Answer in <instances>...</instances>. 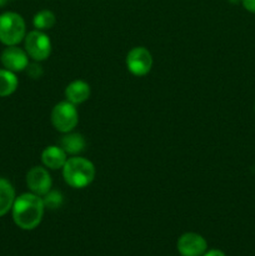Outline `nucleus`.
<instances>
[{
    "mask_svg": "<svg viewBox=\"0 0 255 256\" xmlns=\"http://www.w3.org/2000/svg\"><path fill=\"white\" fill-rule=\"evenodd\" d=\"M25 22L22 15L8 12L0 15V42L6 46L18 45L25 38Z\"/></svg>",
    "mask_w": 255,
    "mask_h": 256,
    "instance_id": "3",
    "label": "nucleus"
},
{
    "mask_svg": "<svg viewBox=\"0 0 255 256\" xmlns=\"http://www.w3.org/2000/svg\"><path fill=\"white\" fill-rule=\"evenodd\" d=\"M79 122L76 105L69 102H60L52 108V124L62 134L72 132Z\"/></svg>",
    "mask_w": 255,
    "mask_h": 256,
    "instance_id": "4",
    "label": "nucleus"
},
{
    "mask_svg": "<svg viewBox=\"0 0 255 256\" xmlns=\"http://www.w3.org/2000/svg\"><path fill=\"white\" fill-rule=\"evenodd\" d=\"M55 22H56V18H55L54 12L50 10H40L34 15V19H32L35 30H40V32L52 29Z\"/></svg>",
    "mask_w": 255,
    "mask_h": 256,
    "instance_id": "15",
    "label": "nucleus"
},
{
    "mask_svg": "<svg viewBox=\"0 0 255 256\" xmlns=\"http://www.w3.org/2000/svg\"><path fill=\"white\" fill-rule=\"evenodd\" d=\"M15 202V190L6 179L0 178V216L12 210Z\"/></svg>",
    "mask_w": 255,
    "mask_h": 256,
    "instance_id": "13",
    "label": "nucleus"
},
{
    "mask_svg": "<svg viewBox=\"0 0 255 256\" xmlns=\"http://www.w3.org/2000/svg\"><path fill=\"white\" fill-rule=\"evenodd\" d=\"M25 52L35 62H42L50 56L52 52V42L50 38L40 30H32L28 32L24 38Z\"/></svg>",
    "mask_w": 255,
    "mask_h": 256,
    "instance_id": "5",
    "label": "nucleus"
},
{
    "mask_svg": "<svg viewBox=\"0 0 255 256\" xmlns=\"http://www.w3.org/2000/svg\"><path fill=\"white\" fill-rule=\"evenodd\" d=\"M18 78L15 72L8 69H0V96H9L16 90Z\"/></svg>",
    "mask_w": 255,
    "mask_h": 256,
    "instance_id": "14",
    "label": "nucleus"
},
{
    "mask_svg": "<svg viewBox=\"0 0 255 256\" xmlns=\"http://www.w3.org/2000/svg\"><path fill=\"white\" fill-rule=\"evenodd\" d=\"M66 152L58 145H50L45 148L42 152V162L45 168L50 170H59L66 162Z\"/></svg>",
    "mask_w": 255,
    "mask_h": 256,
    "instance_id": "10",
    "label": "nucleus"
},
{
    "mask_svg": "<svg viewBox=\"0 0 255 256\" xmlns=\"http://www.w3.org/2000/svg\"><path fill=\"white\" fill-rule=\"evenodd\" d=\"M12 210V220L16 226L22 230H32L42 222L45 205L42 196L32 192H25L15 198Z\"/></svg>",
    "mask_w": 255,
    "mask_h": 256,
    "instance_id": "1",
    "label": "nucleus"
},
{
    "mask_svg": "<svg viewBox=\"0 0 255 256\" xmlns=\"http://www.w3.org/2000/svg\"><path fill=\"white\" fill-rule=\"evenodd\" d=\"M178 252L182 256H202L206 252V240L196 232H185L178 240Z\"/></svg>",
    "mask_w": 255,
    "mask_h": 256,
    "instance_id": "8",
    "label": "nucleus"
},
{
    "mask_svg": "<svg viewBox=\"0 0 255 256\" xmlns=\"http://www.w3.org/2000/svg\"><path fill=\"white\" fill-rule=\"evenodd\" d=\"M202 256H225V254L222 252V250L212 249V250H209V252H205Z\"/></svg>",
    "mask_w": 255,
    "mask_h": 256,
    "instance_id": "19",
    "label": "nucleus"
},
{
    "mask_svg": "<svg viewBox=\"0 0 255 256\" xmlns=\"http://www.w3.org/2000/svg\"><path fill=\"white\" fill-rule=\"evenodd\" d=\"M62 178L69 186L84 189L94 182L95 166L85 158H69L62 166Z\"/></svg>",
    "mask_w": 255,
    "mask_h": 256,
    "instance_id": "2",
    "label": "nucleus"
},
{
    "mask_svg": "<svg viewBox=\"0 0 255 256\" xmlns=\"http://www.w3.org/2000/svg\"><path fill=\"white\" fill-rule=\"evenodd\" d=\"M42 202H44L45 209H59L62 205V192H52V190H50L49 192H46V194L42 196Z\"/></svg>",
    "mask_w": 255,
    "mask_h": 256,
    "instance_id": "16",
    "label": "nucleus"
},
{
    "mask_svg": "<svg viewBox=\"0 0 255 256\" xmlns=\"http://www.w3.org/2000/svg\"><path fill=\"white\" fill-rule=\"evenodd\" d=\"M242 6L248 10V12L255 14V0H242Z\"/></svg>",
    "mask_w": 255,
    "mask_h": 256,
    "instance_id": "18",
    "label": "nucleus"
},
{
    "mask_svg": "<svg viewBox=\"0 0 255 256\" xmlns=\"http://www.w3.org/2000/svg\"><path fill=\"white\" fill-rule=\"evenodd\" d=\"M25 70H26L29 76H32V79H39V78L42 75V66H40L39 64H36V62H35V64H29Z\"/></svg>",
    "mask_w": 255,
    "mask_h": 256,
    "instance_id": "17",
    "label": "nucleus"
},
{
    "mask_svg": "<svg viewBox=\"0 0 255 256\" xmlns=\"http://www.w3.org/2000/svg\"><path fill=\"white\" fill-rule=\"evenodd\" d=\"M230 2H234V4H236V2H242V0H229Z\"/></svg>",
    "mask_w": 255,
    "mask_h": 256,
    "instance_id": "21",
    "label": "nucleus"
},
{
    "mask_svg": "<svg viewBox=\"0 0 255 256\" xmlns=\"http://www.w3.org/2000/svg\"><path fill=\"white\" fill-rule=\"evenodd\" d=\"M29 55L22 48H18L16 45H10L5 48L2 52V64L4 65L5 69L10 70L12 72H22L29 65Z\"/></svg>",
    "mask_w": 255,
    "mask_h": 256,
    "instance_id": "9",
    "label": "nucleus"
},
{
    "mask_svg": "<svg viewBox=\"0 0 255 256\" xmlns=\"http://www.w3.org/2000/svg\"><path fill=\"white\" fill-rule=\"evenodd\" d=\"M126 68L134 76H145L152 68V52L144 46L132 48L126 55Z\"/></svg>",
    "mask_w": 255,
    "mask_h": 256,
    "instance_id": "6",
    "label": "nucleus"
},
{
    "mask_svg": "<svg viewBox=\"0 0 255 256\" xmlns=\"http://www.w3.org/2000/svg\"><path fill=\"white\" fill-rule=\"evenodd\" d=\"M85 145H86V142H85L84 136L79 132H66L62 136L60 139V145L59 146L64 150L66 154L70 155H78L85 149Z\"/></svg>",
    "mask_w": 255,
    "mask_h": 256,
    "instance_id": "12",
    "label": "nucleus"
},
{
    "mask_svg": "<svg viewBox=\"0 0 255 256\" xmlns=\"http://www.w3.org/2000/svg\"><path fill=\"white\" fill-rule=\"evenodd\" d=\"M90 86L84 80H74L65 88V99L74 105L86 102L90 98Z\"/></svg>",
    "mask_w": 255,
    "mask_h": 256,
    "instance_id": "11",
    "label": "nucleus"
},
{
    "mask_svg": "<svg viewBox=\"0 0 255 256\" xmlns=\"http://www.w3.org/2000/svg\"><path fill=\"white\" fill-rule=\"evenodd\" d=\"M6 2H8V0H0V6H4Z\"/></svg>",
    "mask_w": 255,
    "mask_h": 256,
    "instance_id": "20",
    "label": "nucleus"
},
{
    "mask_svg": "<svg viewBox=\"0 0 255 256\" xmlns=\"http://www.w3.org/2000/svg\"><path fill=\"white\" fill-rule=\"evenodd\" d=\"M26 185L30 192L44 196L52 189V176L45 168L32 166L26 174Z\"/></svg>",
    "mask_w": 255,
    "mask_h": 256,
    "instance_id": "7",
    "label": "nucleus"
}]
</instances>
